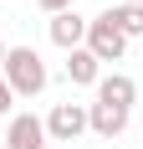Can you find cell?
Listing matches in <instances>:
<instances>
[{
    "instance_id": "6da1fadb",
    "label": "cell",
    "mask_w": 143,
    "mask_h": 149,
    "mask_svg": "<svg viewBox=\"0 0 143 149\" xmlns=\"http://www.w3.org/2000/svg\"><path fill=\"white\" fill-rule=\"evenodd\" d=\"M0 77L10 82V93H15V98H41V93H46V82H51V67L41 62V52H36V46H10V52H5Z\"/></svg>"
},
{
    "instance_id": "7a4b0ae2",
    "label": "cell",
    "mask_w": 143,
    "mask_h": 149,
    "mask_svg": "<svg viewBox=\"0 0 143 149\" xmlns=\"http://www.w3.org/2000/svg\"><path fill=\"white\" fill-rule=\"evenodd\" d=\"M82 46H87L97 62H123V57H128V36H123V31H118L107 15L87 21V41H82Z\"/></svg>"
},
{
    "instance_id": "3957f363",
    "label": "cell",
    "mask_w": 143,
    "mask_h": 149,
    "mask_svg": "<svg viewBox=\"0 0 143 149\" xmlns=\"http://www.w3.org/2000/svg\"><path fill=\"white\" fill-rule=\"evenodd\" d=\"M87 134V103H56L46 113V139L51 144H77Z\"/></svg>"
},
{
    "instance_id": "277c9868",
    "label": "cell",
    "mask_w": 143,
    "mask_h": 149,
    "mask_svg": "<svg viewBox=\"0 0 143 149\" xmlns=\"http://www.w3.org/2000/svg\"><path fill=\"white\" fill-rule=\"evenodd\" d=\"M5 149H51L46 118H36V113H10V123H5Z\"/></svg>"
},
{
    "instance_id": "5b68a950",
    "label": "cell",
    "mask_w": 143,
    "mask_h": 149,
    "mask_svg": "<svg viewBox=\"0 0 143 149\" xmlns=\"http://www.w3.org/2000/svg\"><path fill=\"white\" fill-rule=\"evenodd\" d=\"M97 103L133 113V103H138V82H133L128 72H102V77H97Z\"/></svg>"
},
{
    "instance_id": "8992f818",
    "label": "cell",
    "mask_w": 143,
    "mask_h": 149,
    "mask_svg": "<svg viewBox=\"0 0 143 149\" xmlns=\"http://www.w3.org/2000/svg\"><path fill=\"white\" fill-rule=\"evenodd\" d=\"M46 36H51V46H61V52H77V46L87 41V15L82 10L51 15V21H46Z\"/></svg>"
},
{
    "instance_id": "52a82bcc",
    "label": "cell",
    "mask_w": 143,
    "mask_h": 149,
    "mask_svg": "<svg viewBox=\"0 0 143 149\" xmlns=\"http://www.w3.org/2000/svg\"><path fill=\"white\" fill-rule=\"evenodd\" d=\"M128 118H133V113H123V108L87 103V134H97V139H123V134H128Z\"/></svg>"
},
{
    "instance_id": "ba28073f",
    "label": "cell",
    "mask_w": 143,
    "mask_h": 149,
    "mask_svg": "<svg viewBox=\"0 0 143 149\" xmlns=\"http://www.w3.org/2000/svg\"><path fill=\"white\" fill-rule=\"evenodd\" d=\"M61 72H67V82H72V88H97V77H102V62L92 57L87 46H77V52H67Z\"/></svg>"
},
{
    "instance_id": "9c48e42d",
    "label": "cell",
    "mask_w": 143,
    "mask_h": 149,
    "mask_svg": "<svg viewBox=\"0 0 143 149\" xmlns=\"http://www.w3.org/2000/svg\"><path fill=\"white\" fill-rule=\"evenodd\" d=\"M102 15H107V21H113L128 41H138V36H143V5H107Z\"/></svg>"
},
{
    "instance_id": "30bf717a",
    "label": "cell",
    "mask_w": 143,
    "mask_h": 149,
    "mask_svg": "<svg viewBox=\"0 0 143 149\" xmlns=\"http://www.w3.org/2000/svg\"><path fill=\"white\" fill-rule=\"evenodd\" d=\"M10 113H15V93H10V82L0 77V118H10Z\"/></svg>"
},
{
    "instance_id": "8fae6325",
    "label": "cell",
    "mask_w": 143,
    "mask_h": 149,
    "mask_svg": "<svg viewBox=\"0 0 143 149\" xmlns=\"http://www.w3.org/2000/svg\"><path fill=\"white\" fill-rule=\"evenodd\" d=\"M36 5H41V10H46V21H51V15H67V10H77L72 0H36Z\"/></svg>"
},
{
    "instance_id": "7c38bea8",
    "label": "cell",
    "mask_w": 143,
    "mask_h": 149,
    "mask_svg": "<svg viewBox=\"0 0 143 149\" xmlns=\"http://www.w3.org/2000/svg\"><path fill=\"white\" fill-rule=\"evenodd\" d=\"M5 52H10V46H5V41H0V67H5Z\"/></svg>"
},
{
    "instance_id": "4fadbf2b",
    "label": "cell",
    "mask_w": 143,
    "mask_h": 149,
    "mask_svg": "<svg viewBox=\"0 0 143 149\" xmlns=\"http://www.w3.org/2000/svg\"><path fill=\"white\" fill-rule=\"evenodd\" d=\"M0 149H5V144H0Z\"/></svg>"
}]
</instances>
